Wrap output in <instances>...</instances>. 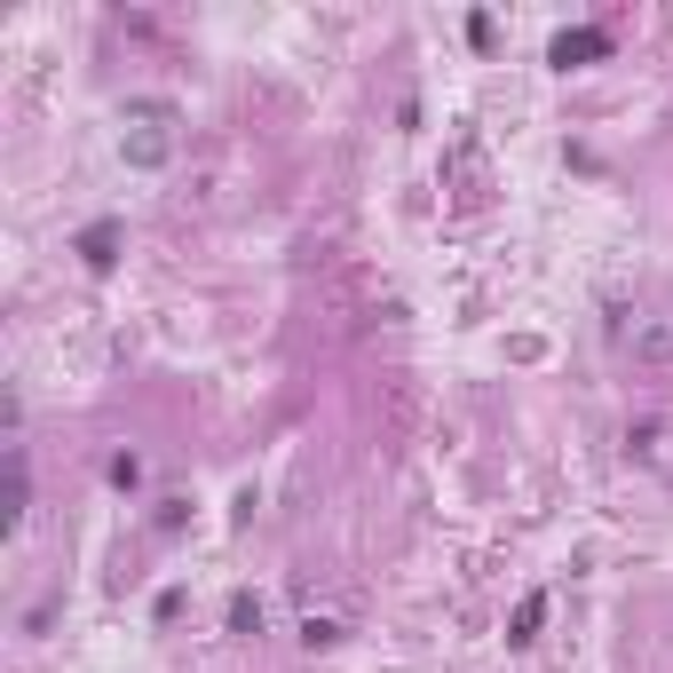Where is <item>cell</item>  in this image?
<instances>
[{"mask_svg":"<svg viewBox=\"0 0 673 673\" xmlns=\"http://www.w3.org/2000/svg\"><path fill=\"white\" fill-rule=\"evenodd\" d=\"M538 626H547V594H523V602H515V618H508V642H515V650L538 642Z\"/></svg>","mask_w":673,"mask_h":673,"instance_id":"obj_5","label":"cell"},{"mask_svg":"<svg viewBox=\"0 0 673 673\" xmlns=\"http://www.w3.org/2000/svg\"><path fill=\"white\" fill-rule=\"evenodd\" d=\"M301 642L325 650V642H341V626H333V618H310V626H301Z\"/></svg>","mask_w":673,"mask_h":673,"instance_id":"obj_8","label":"cell"},{"mask_svg":"<svg viewBox=\"0 0 673 673\" xmlns=\"http://www.w3.org/2000/svg\"><path fill=\"white\" fill-rule=\"evenodd\" d=\"M230 634H262V602L254 594H230Z\"/></svg>","mask_w":673,"mask_h":673,"instance_id":"obj_6","label":"cell"},{"mask_svg":"<svg viewBox=\"0 0 673 673\" xmlns=\"http://www.w3.org/2000/svg\"><path fill=\"white\" fill-rule=\"evenodd\" d=\"M127 119L143 127V135L127 143V159H135V166H159V159H166V127H175V104H159V95H143V104H127Z\"/></svg>","mask_w":673,"mask_h":673,"instance_id":"obj_1","label":"cell"},{"mask_svg":"<svg viewBox=\"0 0 673 673\" xmlns=\"http://www.w3.org/2000/svg\"><path fill=\"white\" fill-rule=\"evenodd\" d=\"M594 56H611V32H594V24L555 32V48H547V63H555V72H570V63H594Z\"/></svg>","mask_w":673,"mask_h":673,"instance_id":"obj_3","label":"cell"},{"mask_svg":"<svg viewBox=\"0 0 673 673\" xmlns=\"http://www.w3.org/2000/svg\"><path fill=\"white\" fill-rule=\"evenodd\" d=\"M112 484L135 491V484H143V460H135V452H112Z\"/></svg>","mask_w":673,"mask_h":673,"instance_id":"obj_7","label":"cell"},{"mask_svg":"<svg viewBox=\"0 0 673 673\" xmlns=\"http://www.w3.org/2000/svg\"><path fill=\"white\" fill-rule=\"evenodd\" d=\"M80 262H88V269H112V262H119V222H88V230H80Z\"/></svg>","mask_w":673,"mask_h":673,"instance_id":"obj_4","label":"cell"},{"mask_svg":"<svg viewBox=\"0 0 673 673\" xmlns=\"http://www.w3.org/2000/svg\"><path fill=\"white\" fill-rule=\"evenodd\" d=\"M626 349H634V364H650V373H673V325L665 317H642L626 333Z\"/></svg>","mask_w":673,"mask_h":673,"instance_id":"obj_2","label":"cell"}]
</instances>
